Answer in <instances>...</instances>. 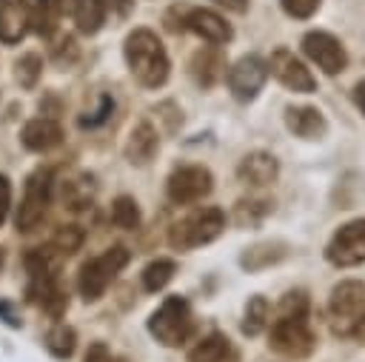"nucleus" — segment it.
Segmentation results:
<instances>
[{"instance_id": "obj_1", "label": "nucleus", "mask_w": 365, "mask_h": 362, "mask_svg": "<svg viewBox=\"0 0 365 362\" xmlns=\"http://www.w3.org/2000/svg\"><path fill=\"white\" fill-rule=\"evenodd\" d=\"M125 63L145 88H157L168 80V54L151 29H134L125 37Z\"/></svg>"}, {"instance_id": "obj_2", "label": "nucleus", "mask_w": 365, "mask_h": 362, "mask_svg": "<svg viewBox=\"0 0 365 362\" xmlns=\"http://www.w3.org/2000/svg\"><path fill=\"white\" fill-rule=\"evenodd\" d=\"M222 228H225V214L220 208H200L168 228V245L174 251H191L197 245L217 239Z\"/></svg>"}, {"instance_id": "obj_3", "label": "nucleus", "mask_w": 365, "mask_h": 362, "mask_svg": "<svg viewBox=\"0 0 365 362\" xmlns=\"http://www.w3.org/2000/svg\"><path fill=\"white\" fill-rule=\"evenodd\" d=\"M128 259H131V254H128L125 245H111L100 257H91L80 268V279H77L83 299L86 302H97L103 296V291L111 285V279L128 265Z\"/></svg>"}, {"instance_id": "obj_4", "label": "nucleus", "mask_w": 365, "mask_h": 362, "mask_svg": "<svg viewBox=\"0 0 365 362\" xmlns=\"http://www.w3.org/2000/svg\"><path fill=\"white\" fill-rule=\"evenodd\" d=\"M148 331L165 348L182 345L191 333V308H188V302L182 296H165L163 305L151 314Z\"/></svg>"}, {"instance_id": "obj_5", "label": "nucleus", "mask_w": 365, "mask_h": 362, "mask_svg": "<svg viewBox=\"0 0 365 362\" xmlns=\"http://www.w3.org/2000/svg\"><path fill=\"white\" fill-rule=\"evenodd\" d=\"M268 345L282 356H294V359L308 356L317 345L311 325H308V314H282L279 311V319H274V325H271Z\"/></svg>"}, {"instance_id": "obj_6", "label": "nucleus", "mask_w": 365, "mask_h": 362, "mask_svg": "<svg viewBox=\"0 0 365 362\" xmlns=\"http://www.w3.org/2000/svg\"><path fill=\"white\" fill-rule=\"evenodd\" d=\"M328 311H331L334 328L339 333H351L356 319L365 314V282L345 279V282L334 285L331 299H328Z\"/></svg>"}, {"instance_id": "obj_7", "label": "nucleus", "mask_w": 365, "mask_h": 362, "mask_svg": "<svg viewBox=\"0 0 365 362\" xmlns=\"http://www.w3.org/2000/svg\"><path fill=\"white\" fill-rule=\"evenodd\" d=\"M48 200H51V171L40 168L26 182V194H23V202H20L17 217H14L17 231H34L37 222L46 217Z\"/></svg>"}, {"instance_id": "obj_8", "label": "nucleus", "mask_w": 365, "mask_h": 362, "mask_svg": "<svg viewBox=\"0 0 365 362\" xmlns=\"http://www.w3.org/2000/svg\"><path fill=\"white\" fill-rule=\"evenodd\" d=\"M325 257L336 268H351L365 262V219H351L345 222L328 242Z\"/></svg>"}, {"instance_id": "obj_9", "label": "nucleus", "mask_w": 365, "mask_h": 362, "mask_svg": "<svg viewBox=\"0 0 365 362\" xmlns=\"http://www.w3.org/2000/svg\"><path fill=\"white\" fill-rule=\"evenodd\" d=\"M211 171L205 165H180L177 171H171L168 182H165V191H168V200L177 202V205H188V202H197L202 197L211 194Z\"/></svg>"}, {"instance_id": "obj_10", "label": "nucleus", "mask_w": 365, "mask_h": 362, "mask_svg": "<svg viewBox=\"0 0 365 362\" xmlns=\"http://www.w3.org/2000/svg\"><path fill=\"white\" fill-rule=\"evenodd\" d=\"M265 77H268V63L257 54H245L228 68V88L237 100L248 103L265 86Z\"/></svg>"}, {"instance_id": "obj_11", "label": "nucleus", "mask_w": 365, "mask_h": 362, "mask_svg": "<svg viewBox=\"0 0 365 362\" xmlns=\"http://www.w3.org/2000/svg\"><path fill=\"white\" fill-rule=\"evenodd\" d=\"M302 51L308 54V60H314L325 74H339L348 66V54L342 48V43L328 34V31H308L302 37Z\"/></svg>"}, {"instance_id": "obj_12", "label": "nucleus", "mask_w": 365, "mask_h": 362, "mask_svg": "<svg viewBox=\"0 0 365 362\" xmlns=\"http://www.w3.org/2000/svg\"><path fill=\"white\" fill-rule=\"evenodd\" d=\"M268 71H271L285 88H291V91L308 94V91L317 88L314 74H311V71L305 68V63H302L299 57H294V51H288V48H277V51L271 54Z\"/></svg>"}, {"instance_id": "obj_13", "label": "nucleus", "mask_w": 365, "mask_h": 362, "mask_svg": "<svg viewBox=\"0 0 365 362\" xmlns=\"http://www.w3.org/2000/svg\"><path fill=\"white\" fill-rule=\"evenodd\" d=\"M185 29L194 31L197 37H202L211 46H222L234 37L231 26L225 23V17H220L211 9H188L185 11Z\"/></svg>"}, {"instance_id": "obj_14", "label": "nucleus", "mask_w": 365, "mask_h": 362, "mask_svg": "<svg viewBox=\"0 0 365 362\" xmlns=\"http://www.w3.org/2000/svg\"><path fill=\"white\" fill-rule=\"evenodd\" d=\"M29 29H31L29 0H0V40L20 43Z\"/></svg>"}, {"instance_id": "obj_15", "label": "nucleus", "mask_w": 365, "mask_h": 362, "mask_svg": "<svg viewBox=\"0 0 365 362\" xmlns=\"http://www.w3.org/2000/svg\"><path fill=\"white\" fill-rule=\"evenodd\" d=\"M279 174V165H277V157L265 154V151H251L240 160L237 165V177L240 182L245 185H254V188H262V185H271Z\"/></svg>"}, {"instance_id": "obj_16", "label": "nucleus", "mask_w": 365, "mask_h": 362, "mask_svg": "<svg viewBox=\"0 0 365 362\" xmlns=\"http://www.w3.org/2000/svg\"><path fill=\"white\" fill-rule=\"evenodd\" d=\"M285 125H288L291 134H297L302 140H319L328 131L325 117L314 105H291V108H285Z\"/></svg>"}, {"instance_id": "obj_17", "label": "nucleus", "mask_w": 365, "mask_h": 362, "mask_svg": "<svg viewBox=\"0 0 365 362\" xmlns=\"http://www.w3.org/2000/svg\"><path fill=\"white\" fill-rule=\"evenodd\" d=\"M63 140V128L57 120L51 117H37V120H29L23 125V134H20V143L29 148V151H48L54 145H60Z\"/></svg>"}, {"instance_id": "obj_18", "label": "nucleus", "mask_w": 365, "mask_h": 362, "mask_svg": "<svg viewBox=\"0 0 365 362\" xmlns=\"http://www.w3.org/2000/svg\"><path fill=\"white\" fill-rule=\"evenodd\" d=\"M157 145H160L157 128H154L148 120H143V123H137V125L131 128V134H128L125 157H128V162H134V165H145V162H151V157L157 154Z\"/></svg>"}, {"instance_id": "obj_19", "label": "nucleus", "mask_w": 365, "mask_h": 362, "mask_svg": "<svg viewBox=\"0 0 365 362\" xmlns=\"http://www.w3.org/2000/svg\"><path fill=\"white\" fill-rule=\"evenodd\" d=\"M77 0H37L31 6V29L40 37H51L66 11H74Z\"/></svg>"}, {"instance_id": "obj_20", "label": "nucleus", "mask_w": 365, "mask_h": 362, "mask_svg": "<svg viewBox=\"0 0 365 362\" xmlns=\"http://www.w3.org/2000/svg\"><path fill=\"white\" fill-rule=\"evenodd\" d=\"M188 362H240V353L228 336L208 333L188 351Z\"/></svg>"}, {"instance_id": "obj_21", "label": "nucleus", "mask_w": 365, "mask_h": 362, "mask_svg": "<svg viewBox=\"0 0 365 362\" xmlns=\"http://www.w3.org/2000/svg\"><path fill=\"white\" fill-rule=\"evenodd\" d=\"M106 11H108V0H77V6H74L77 31L97 34L100 26L106 23Z\"/></svg>"}, {"instance_id": "obj_22", "label": "nucleus", "mask_w": 365, "mask_h": 362, "mask_svg": "<svg viewBox=\"0 0 365 362\" xmlns=\"http://www.w3.org/2000/svg\"><path fill=\"white\" fill-rule=\"evenodd\" d=\"M191 74L200 86H214L217 77L222 74V57L220 51H197L194 60H191Z\"/></svg>"}, {"instance_id": "obj_23", "label": "nucleus", "mask_w": 365, "mask_h": 362, "mask_svg": "<svg viewBox=\"0 0 365 362\" xmlns=\"http://www.w3.org/2000/svg\"><path fill=\"white\" fill-rule=\"evenodd\" d=\"M74 345H77V333H74V328H68V325H63V322H57V325L46 333V348H48L51 356H57V359H68V356L74 353Z\"/></svg>"}, {"instance_id": "obj_24", "label": "nucleus", "mask_w": 365, "mask_h": 362, "mask_svg": "<svg viewBox=\"0 0 365 362\" xmlns=\"http://www.w3.org/2000/svg\"><path fill=\"white\" fill-rule=\"evenodd\" d=\"M282 257H285V245L279 248V242H262V245H254L242 254V265L248 271H257V268H265V265H271Z\"/></svg>"}, {"instance_id": "obj_25", "label": "nucleus", "mask_w": 365, "mask_h": 362, "mask_svg": "<svg viewBox=\"0 0 365 362\" xmlns=\"http://www.w3.org/2000/svg\"><path fill=\"white\" fill-rule=\"evenodd\" d=\"M265 325H268V302H265V296H251L245 305V314H242V333L257 336V333H262Z\"/></svg>"}, {"instance_id": "obj_26", "label": "nucleus", "mask_w": 365, "mask_h": 362, "mask_svg": "<svg viewBox=\"0 0 365 362\" xmlns=\"http://www.w3.org/2000/svg\"><path fill=\"white\" fill-rule=\"evenodd\" d=\"M174 271H177L174 259H154V262H148L145 271H143V288H145V291H160V288H165V285L171 282Z\"/></svg>"}, {"instance_id": "obj_27", "label": "nucleus", "mask_w": 365, "mask_h": 362, "mask_svg": "<svg viewBox=\"0 0 365 362\" xmlns=\"http://www.w3.org/2000/svg\"><path fill=\"white\" fill-rule=\"evenodd\" d=\"M111 222L117 228H125V231L137 228L140 225V205H137V200L134 197H117L111 202Z\"/></svg>"}, {"instance_id": "obj_28", "label": "nucleus", "mask_w": 365, "mask_h": 362, "mask_svg": "<svg viewBox=\"0 0 365 362\" xmlns=\"http://www.w3.org/2000/svg\"><path fill=\"white\" fill-rule=\"evenodd\" d=\"M40 71H43V60H40V54H34V51L23 54V57L14 63V77H17V83H20L23 88H34L37 80H40Z\"/></svg>"}, {"instance_id": "obj_29", "label": "nucleus", "mask_w": 365, "mask_h": 362, "mask_svg": "<svg viewBox=\"0 0 365 362\" xmlns=\"http://www.w3.org/2000/svg\"><path fill=\"white\" fill-rule=\"evenodd\" d=\"M268 211H271V205L265 200H240L237 208H234V219H237V225H254Z\"/></svg>"}, {"instance_id": "obj_30", "label": "nucleus", "mask_w": 365, "mask_h": 362, "mask_svg": "<svg viewBox=\"0 0 365 362\" xmlns=\"http://www.w3.org/2000/svg\"><path fill=\"white\" fill-rule=\"evenodd\" d=\"M63 197H66L68 208H83V205L94 197V182H91V177H77V180H71V182L66 185Z\"/></svg>"}, {"instance_id": "obj_31", "label": "nucleus", "mask_w": 365, "mask_h": 362, "mask_svg": "<svg viewBox=\"0 0 365 362\" xmlns=\"http://www.w3.org/2000/svg\"><path fill=\"white\" fill-rule=\"evenodd\" d=\"M51 245L57 248V254H74V251H80V245H83V231H80L77 225H63V228H57V234L51 237Z\"/></svg>"}, {"instance_id": "obj_32", "label": "nucleus", "mask_w": 365, "mask_h": 362, "mask_svg": "<svg viewBox=\"0 0 365 362\" xmlns=\"http://www.w3.org/2000/svg\"><path fill=\"white\" fill-rule=\"evenodd\" d=\"M319 3H322V0H282V9H285L291 17L305 20V17H311V14L319 9Z\"/></svg>"}, {"instance_id": "obj_33", "label": "nucleus", "mask_w": 365, "mask_h": 362, "mask_svg": "<svg viewBox=\"0 0 365 362\" xmlns=\"http://www.w3.org/2000/svg\"><path fill=\"white\" fill-rule=\"evenodd\" d=\"M74 57H77L74 40H71V37H63V40L57 43V48H54V60H57V63H63V60H66V63H71Z\"/></svg>"}, {"instance_id": "obj_34", "label": "nucleus", "mask_w": 365, "mask_h": 362, "mask_svg": "<svg viewBox=\"0 0 365 362\" xmlns=\"http://www.w3.org/2000/svg\"><path fill=\"white\" fill-rule=\"evenodd\" d=\"M9 205H11V182L6 174H0V222L9 214Z\"/></svg>"}, {"instance_id": "obj_35", "label": "nucleus", "mask_w": 365, "mask_h": 362, "mask_svg": "<svg viewBox=\"0 0 365 362\" xmlns=\"http://www.w3.org/2000/svg\"><path fill=\"white\" fill-rule=\"evenodd\" d=\"M111 108H114L111 97H103V100H100V108L94 111V117H86V120H80V123H83V125H97V123H103V120L111 114Z\"/></svg>"}, {"instance_id": "obj_36", "label": "nucleus", "mask_w": 365, "mask_h": 362, "mask_svg": "<svg viewBox=\"0 0 365 362\" xmlns=\"http://www.w3.org/2000/svg\"><path fill=\"white\" fill-rule=\"evenodd\" d=\"M83 362H111V353H108V348L103 342H94V345H88Z\"/></svg>"}, {"instance_id": "obj_37", "label": "nucleus", "mask_w": 365, "mask_h": 362, "mask_svg": "<svg viewBox=\"0 0 365 362\" xmlns=\"http://www.w3.org/2000/svg\"><path fill=\"white\" fill-rule=\"evenodd\" d=\"M108 6L117 11V17H128V11L134 9V0H108Z\"/></svg>"}, {"instance_id": "obj_38", "label": "nucleus", "mask_w": 365, "mask_h": 362, "mask_svg": "<svg viewBox=\"0 0 365 362\" xmlns=\"http://www.w3.org/2000/svg\"><path fill=\"white\" fill-rule=\"evenodd\" d=\"M354 100H356V105H359L362 114H365V80H359V83L354 86Z\"/></svg>"}, {"instance_id": "obj_39", "label": "nucleus", "mask_w": 365, "mask_h": 362, "mask_svg": "<svg viewBox=\"0 0 365 362\" xmlns=\"http://www.w3.org/2000/svg\"><path fill=\"white\" fill-rule=\"evenodd\" d=\"M217 3L231 9V11H245V6H248V0H217Z\"/></svg>"}, {"instance_id": "obj_40", "label": "nucleus", "mask_w": 365, "mask_h": 362, "mask_svg": "<svg viewBox=\"0 0 365 362\" xmlns=\"http://www.w3.org/2000/svg\"><path fill=\"white\" fill-rule=\"evenodd\" d=\"M351 333H354V336H356V339L365 345V314L356 319V325H354V331H351Z\"/></svg>"}, {"instance_id": "obj_41", "label": "nucleus", "mask_w": 365, "mask_h": 362, "mask_svg": "<svg viewBox=\"0 0 365 362\" xmlns=\"http://www.w3.org/2000/svg\"><path fill=\"white\" fill-rule=\"evenodd\" d=\"M0 262H3V251H0Z\"/></svg>"}]
</instances>
